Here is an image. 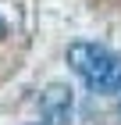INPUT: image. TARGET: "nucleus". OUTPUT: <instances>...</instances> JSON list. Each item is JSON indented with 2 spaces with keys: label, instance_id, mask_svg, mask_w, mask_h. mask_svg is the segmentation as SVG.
<instances>
[{
  "label": "nucleus",
  "instance_id": "nucleus-1",
  "mask_svg": "<svg viewBox=\"0 0 121 125\" xmlns=\"http://www.w3.org/2000/svg\"><path fill=\"white\" fill-rule=\"evenodd\" d=\"M68 64L93 93H121V54L100 43H71Z\"/></svg>",
  "mask_w": 121,
  "mask_h": 125
},
{
  "label": "nucleus",
  "instance_id": "nucleus-3",
  "mask_svg": "<svg viewBox=\"0 0 121 125\" xmlns=\"http://www.w3.org/2000/svg\"><path fill=\"white\" fill-rule=\"evenodd\" d=\"M4 32H7V25H4V18H0V39H4Z\"/></svg>",
  "mask_w": 121,
  "mask_h": 125
},
{
  "label": "nucleus",
  "instance_id": "nucleus-2",
  "mask_svg": "<svg viewBox=\"0 0 121 125\" xmlns=\"http://www.w3.org/2000/svg\"><path fill=\"white\" fill-rule=\"evenodd\" d=\"M39 115L47 118V122H54V125L68 122V115H71V89L61 86V82L47 86L43 96H39Z\"/></svg>",
  "mask_w": 121,
  "mask_h": 125
}]
</instances>
